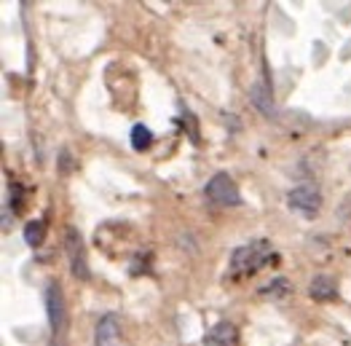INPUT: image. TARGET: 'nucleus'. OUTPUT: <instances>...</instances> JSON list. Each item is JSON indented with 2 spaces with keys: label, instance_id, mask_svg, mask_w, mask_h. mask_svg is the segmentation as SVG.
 I'll return each mask as SVG.
<instances>
[{
  "label": "nucleus",
  "instance_id": "1",
  "mask_svg": "<svg viewBox=\"0 0 351 346\" xmlns=\"http://www.w3.org/2000/svg\"><path fill=\"white\" fill-rule=\"evenodd\" d=\"M274 258L276 255H274V250H271V244L265 239L244 244V247H239L231 255V274L234 277H250V274L261 271L265 263H271Z\"/></svg>",
  "mask_w": 351,
  "mask_h": 346
},
{
  "label": "nucleus",
  "instance_id": "2",
  "mask_svg": "<svg viewBox=\"0 0 351 346\" xmlns=\"http://www.w3.org/2000/svg\"><path fill=\"white\" fill-rule=\"evenodd\" d=\"M204 194L209 202L220 204V207H239V204H241V191H239V185L234 183V177L226 172L215 174V177L206 183Z\"/></svg>",
  "mask_w": 351,
  "mask_h": 346
},
{
  "label": "nucleus",
  "instance_id": "3",
  "mask_svg": "<svg viewBox=\"0 0 351 346\" xmlns=\"http://www.w3.org/2000/svg\"><path fill=\"white\" fill-rule=\"evenodd\" d=\"M64 250H67V260H70V271L75 279H88V266H86V244L81 239V233L75 229L64 231Z\"/></svg>",
  "mask_w": 351,
  "mask_h": 346
},
{
  "label": "nucleus",
  "instance_id": "4",
  "mask_svg": "<svg viewBox=\"0 0 351 346\" xmlns=\"http://www.w3.org/2000/svg\"><path fill=\"white\" fill-rule=\"evenodd\" d=\"M287 204H290V209L298 212V215L314 218V215L319 212V207H322V194H319L314 185H298V188L290 191Z\"/></svg>",
  "mask_w": 351,
  "mask_h": 346
},
{
  "label": "nucleus",
  "instance_id": "5",
  "mask_svg": "<svg viewBox=\"0 0 351 346\" xmlns=\"http://www.w3.org/2000/svg\"><path fill=\"white\" fill-rule=\"evenodd\" d=\"M46 314H49L51 330L59 333L62 325H64V317H67V306H64V295H62V288H59L57 282H51L46 288Z\"/></svg>",
  "mask_w": 351,
  "mask_h": 346
},
{
  "label": "nucleus",
  "instance_id": "6",
  "mask_svg": "<svg viewBox=\"0 0 351 346\" xmlns=\"http://www.w3.org/2000/svg\"><path fill=\"white\" fill-rule=\"evenodd\" d=\"M118 336H121V330H118V319L116 317H102L99 319V325H97V346H116Z\"/></svg>",
  "mask_w": 351,
  "mask_h": 346
},
{
  "label": "nucleus",
  "instance_id": "7",
  "mask_svg": "<svg viewBox=\"0 0 351 346\" xmlns=\"http://www.w3.org/2000/svg\"><path fill=\"white\" fill-rule=\"evenodd\" d=\"M308 295L314 298V301H332L335 295H338V288H335V282L330 279V277H314L311 279V285H308Z\"/></svg>",
  "mask_w": 351,
  "mask_h": 346
},
{
  "label": "nucleus",
  "instance_id": "8",
  "mask_svg": "<svg viewBox=\"0 0 351 346\" xmlns=\"http://www.w3.org/2000/svg\"><path fill=\"white\" fill-rule=\"evenodd\" d=\"M250 97H252V105L261 111L263 115H274V100H271V91H268V86L265 84H255L252 86V91H250Z\"/></svg>",
  "mask_w": 351,
  "mask_h": 346
},
{
  "label": "nucleus",
  "instance_id": "9",
  "mask_svg": "<svg viewBox=\"0 0 351 346\" xmlns=\"http://www.w3.org/2000/svg\"><path fill=\"white\" fill-rule=\"evenodd\" d=\"M209 338H215L217 344L223 346H234L239 341V336H236V327L234 325H228V322H220V325H215V330H212V336Z\"/></svg>",
  "mask_w": 351,
  "mask_h": 346
},
{
  "label": "nucleus",
  "instance_id": "10",
  "mask_svg": "<svg viewBox=\"0 0 351 346\" xmlns=\"http://www.w3.org/2000/svg\"><path fill=\"white\" fill-rule=\"evenodd\" d=\"M150 143H153L150 129H147L145 124H137V126L132 129V148H134V150H147Z\"/></svg>",
  "mask_w": 351,
  "mask_h": 346
},
{
  "label": "nucleus",
  "instance_id": "11",
  "mask_svg": "<svg viewBox=\"0 0 351 346\" xmlns=\"http://www.w3.org/2000/svg\"><path fill=\"white\" fill-rule=\"evenodd\" d=\"M43 236H46V229H43L40 220H29V223H25V242H27L29 247H38V244L43 242Z\"/></svg>",
  "mask_w": 351,
  "mask_h": 346
},
{
  "label": "nucleus",
  "instance_id": "12",
  "mask_svg": "<svg viewBox=\"0 0 351 346\" xmlns=\"http://www.w3.org/2000/svg\"><path fill=\"white\" fill-rule=\"evenodd\" d=\"M261 292H263V295H279V298H282V295H290V282H287V279H274V282H271L268 288L261 290Z\"/></svg>",
  "mask_w": 351,
  "mask_h": 346
},
{
  "label": "nucleus",
  "instance_id": "13",
  "mask_svg": "<svg viewBox=\"0 0 351 346\" xmlns=\"http://www.w3.org/2000/svg\"><path fill=\"white\" fill-rule=\"evenodd\" d=\"M204 346H223V344H217L215 338H206V344H204Z\"/></svg>",
  "mask_w": 351,
  "mask_h": 346
}]
</instances>
